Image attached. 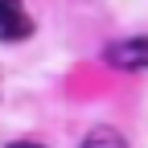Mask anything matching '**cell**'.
<instances>
[{"label": "cell", "mask_w": 148, "mask_h": 148, "mask_svg": "<svg viewBox=\"0 0 148 148\" xmlns=\"http://www.w3.org/2000/svg\"><path fill=\"white\" fill-rule=\"evenodd\" d=\"M103 58L115 70H148V37H123V41L107 45Z\"/></svg>", "instance_id": "obj_1"}, {"label": "cell", "mask_w": 148, "mask_h": 148, "mask_svg": "<svg viewBox=\"0 0 148 148\" xmlns=\"http://www.w3.org/2000/svg\"><path fill=\"white\" fill-rule=\"evenodd\" d=\"M33 33V21L21 0H0V37L4 41H25Z\"/></svg>", "instance_id": "obj_2"}, {"label": "cell", "mask_w": 148, "mask_h": 148, "mask_svg": "<svg viewBox=\"0 0 148 148\" xmlns=\"http://www.w3.org/2000/svg\"><path fill=\"white\" fill-rule=\"evenodd\" d=\"M82 148H127V140L115 132V127H95V132L82 140Z\"/></svg>", "instance_id": "obj_3"}, {"label": "cell", "mask_w": 148, "mask_h": 148, "mask_svg": "<svg viewBox=\"0 0 148 148\" xmlns=\"http://www.w3.org/2000/svg\"><path fill=\"white\" fill-rule=\"evenodd\" d=\"M8 148H41V144H29V140H21V144H8Z\"/></svg>", "instance_id": "obj_4"}]
</instances>
